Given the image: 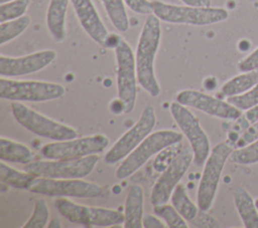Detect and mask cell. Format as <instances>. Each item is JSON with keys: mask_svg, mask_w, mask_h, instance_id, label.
Listing matches in <instances>:
<instances>
[{"mask_svg": "<svg viewBox=\"0 0 258 228\" xmlns=\"http://www.w3.org/2000/svg\"><path fill=\"white\" fill-rule=\"evenodd\" d=\"M48 227L49 228H60L61 227V221L58 217H53L49 222H48Z\"/></svg>", "mask_w": 258, "mask_h": 228, "instance_id": "f35d334b", "label": "cell"}, {"mask_svg": "<svg viewBox=\"0 0 258 228\" xmlns=\"http://www.w3.org/2000/svg\"><path fill=\"white\" fill-rule=\"evenodd\" d=\"M156 124V115L152 105H146L137 122L127 130L107 151L104 162L114 165L123 161L146 137H148Z\"/></svg>", "mask_w": 258, "mask_h": 228, "instance_id": "8fae6325", "label": "cell"}, {"mask_svg": "<svg viewBox=\"0 0 258 228\" xmlns=\"http://www.w3.org/2000/svg\"><path fill=\"white\" fill-rule=\"evenodd\" d=\"M257 140H258V121L255 122L247 130L244 131V133L237 140V142L234 146V149L246 147Z\"/></svg>", "mask_w": 258, "mask_h": 228, "instance_id": "d6a6232c", "label": "cell"}, {"mask_svg": "<svg viewBox=\"0 0 258 228\" xmlns=\"http://www.w3.org/2000/svg\"><path fill=\"white\" fill-rule=\"evenodd\" d=\"M169 111L192 149L195 165L198 167L203 166L212 149L210 139L202 128L199 119L187 106L176 100L170 103Z\"/></svg>", "mask_w": 258, "mask_h": 228, "instance_id": "30bf717a", "label": "cell"}, {"mask_svg": "<svg viewBox=\"0 0 258 228\" xmlns=\"http://www.w3.org/2000/svg\"><path fill=\"white\" fill-rule=\"evenodd\" d=\"M8 1H11V0H0V4L5 3V2H8Z\"/></svg>", "mask_w": 258, "mask_h": 228, "instance_id": "60d3db41", "label": "cell"}, {"mask_svg": "<svg viewBox=\"0 0 258 228\" xmlns=\"http://www.w3.org/2000/svg\"><path fill=\"white\" fill-rule=\"evenodd\" d=\"M49 218V208L43 199L35 201L32 214L22 225V228H43L47 225Z\"/></svg>", "mask_w": 258, "mask_h": 228, "instance_id": "f546056e", "label": "cell"}, {"mask_svg": "<svg viewBox=\"0 0 258 228\" xmlns=\"http://www.w3.org/2000/svg\"><path fill=\"white\" fill-rule=\"evenodd\" d=\"M258 83V69L241 72L227 80L220 89L224 97L242 94Z\"/></svg>", "mask_w": 258, "mask_h": 228, "instance_id": "7402d4cb", "label": "cell"}, {"mask_svg": "<svg viewBox=\"0 0 258 228\" xmlns=\"http://www.w3.org/2000/svg\"><path fill=\"white\" fill-rule=\"evenodd\" d=\"M10 108L15 121L36 136L53 142L66 141L78 137V132L73 127L56 122L32 109L21 101H13Z\"/></svg>", "mask_w": 258, "mask_h": 228, "instance_id": "5b68a950", "label": "cell"}, {"mask_svg": "<svg viewBox=\"0 0 258 228\" xmlns=\"http://www.w3.org/2000/svg\"><path fill=\"white\" fill-rule=\"evenodd\" d=\"M144 215V193L139 184L131 185L125 199L124 223L125 228H142Z\"/></svg>", "mask_w": 258, "mask_h": 228, "instance_id": "ac0fdd59", "label": "cell"}, {"mask_svg": "<svg viewBox=\"0 0 258 228\" xmlns=\"http://www.w3.org/2000/svg\"><path fill=\"white\" fill-rule=\"evenodd\" d=\"M185 5L190 6H211V0H181Z\"/></svg>", "mask_w": 258, "mask_h": 228, "instance_id": "74e56055", "label": "cell"}, {"mask_svg": "<svg viewBox=\"0 0 258 228\" xmlns=\"http://www.w3.org/2000/svg\"><path fill=\"white\" fill-rule=\"evenodd\" d=\"M56 58L52 49L39 50L24 56H0L1 77H16L37 72L48 66Z\"/></svg>", "mask_w": 258, "mask_h": 228, "instance_id": "2e32d148", "label": "cell"}, {"mask_svg": "<svg viewBox=\"0 0 258 228\" xmlns=\"http://www.w3.org/2000/svg\"><path fill=\"white\" fill-rule=\"evenodd\" d=\"M234 147L228 142L217 144L204 164V170L197 192V204L203 211H209L215 201L222 173Z\"/></svg>", "mask_w": 258, "mask_h": 228, "instance_id": "277c9868", "label": "cell"}, {"mask_svg": "<svg viewBox=\"0 0 258 228\" xmlns=\"http://www.w3.org/2000/svg\"><path fill=\"white\" fill-rule=\"evenodd\" d=\"M237 68L240 72L258 69V46L238 62Z\"/></svg>", "mask_w": 258, "mask_h": 228, "instance_id": "e575fe53", "label": "cell"}, {"mask_svg": "<svg viewBox=\"0 0 258 228\" xmlns=\"http://www.w3.org/2000/svg\"><path fill=\"white\" fill-rule=\"evenodd\" d=\"M71 0H50L46 12L47 29L56 42L66 38V18Z\"/></svg>", "mask_w": 258, "mask_h": 228, "instance_id": "d6986e66", "label": "cell"}, {"mask_svg": "<svg viewBox=\"0 0 258 228\" xmlns=\"http://www.w3.org/2000/svg\"><path fill=\"white\" fill-rule=\"evenodd\" d=\"M117 61V94L124 104V112H131L137 98V70L135 54L131 46L119 37L115 47Z\"/></svg>", "mask_w": 258, "mask_h": 228, "instance_id": "9c48e42d", "label": "cell"}, {"mask_svg": "<svg viewBox=\"0 0 258 228\" xmlns=\"http://www.w3.org/2000/svg\"><path fill=\"white\" fill-rule=\"evenodd\" d=\"M160 40V19L153 13L149 14L143 23L139 35L135 52V62L138 83L152 97L158 96L161 91L154 68Z\"/></svg>", "mask_w": 258, "mask_h": 228, "instance_id": "6da1fadb", "label": "cell"}, {"mask_svg": "<svg viewBox=\"0 0 258 228\" xmlns=\"http://www.w3.org/2000/svg\"><path fill=\"white\" fill-rule=\"evenodd\" d=\"M153 14L160 21L196 26L211 25L228 19L229 12L221 7L174 5L159 0L151 1Z\"/></svg>", "mask_w": 258, "mask_h": 228, "instance_id": "7a4b0ae2", "label": "cell"}, {"mask_svg": "<svg viewBox=\"0 0 258 228\" xmlns=\"http://www.w3.org/2000/svg\"><path fill=\"white\" fill-rule=\"evenodd\" d=\"M125 5L135 13L149 15L153 13L152 4L149 0H123Z\"/></svg>", "mask_w": 258, "mask_h": 228, "instance_id": "836d02e7", "label": "cell"}, {"mask_svg": "<svg viewBox=\"0 0 258 228\" xmlns=\"http://www.w3.org/2000/svg\"><path fill=\"white\" fill-rule=\"evenodd\" d=\"M101 1L114 27L120 32H126L129 28V19H128L124 1L123 0H101Z\"/></svg>", "mask_w": 258, "mask_h": 228, "instance_id": "d4e9b609", "label": "cell"}, {"mask_svg": "<svg viewBox=\"0 0 258 228\" xmlns=\"http://www.w3.org/2000/svg\"><path fill=\"white\" fill-rule=\"evenodd\" d=\"M64 93V86L56 82L0 78V97L11 101L43 102L57 99Z\"/></svg>", "mask_w": 258, "mask_h": 228, "instance_id": "52a82bcc", "label": "cell"}, {"mask_svg": "<svg viewBox=\"0 0 258 228\" xmlns=\"http://www.w3.org/2000/svg\"><path fill=\"white\" fill-rule=\"evenodd\" d=\"M78 20L85 32L98 44L106 47L109 32L92 0H71Z\"/></svg>", "mask_w": 258, "mask_h": 228, "instance_id": "e0dca14e", "label": "cell"}, {"mask_svg": "<svg viewBox=\"0 0 258 228\" xmlns=\"http://www.w3.org/2000/svg\"><path fill=\"white\" fill-rule=\"evenodd\" d=\"M255 206H256L257 211H258V198H256V199H255Z\"/></svg>", "mask_w": 258, "mask_h": 228, "instance_id": "ab89813d", "label": "cell"}, {"mask_svg": "<svg viewBox=\"0 0 258 228\" xmlns=\"http://www.w3.org/2000/svg\"><path fill=\"white\" fill-rule=\"evenodd\" d=\"M192 162V149L189 145H186L171 159L154 183L150 194V202L153 206L167 203L170 200L174 188L179 184Z\"/></svg>", "mask_w": 258, "mask_h": 228, "instance_id": "5bb4252c", "label": "cell"}, {"mask_svg": "<svg viewBox=\"0 0 258 228\" xmlns=\"http://www.w3.org/2000/svg\"><path fill=\"white\" fill-rule=\"evenodd\" d=\"M31 19L27 15H23L19 18L1 22L0 24V45L15 39L22 34L29 26Z\"/></svg>", "mask_w": 258, "mask_h": 228, "instance_id": "484cf974", "label": "cell"}, {"mask_svg": "<svg viewBox=\"0 0 258 228\" xmlns=\"http://www.w3.org/2000/svg\"><path fill=\"white\" fill-rule=\"evenodd\" d=\"M175 100L187 107L226 121H236L242 113V110L229 101L195 89L180 90L176 94Z\"/></svg>", "mask_w": 258, "mask_h": 228, "instance_id": "9a60e30c", "label": "cell"}, {"mask_svg": "<svg viewBox=\"0 0 258 228\" xmlns=\"http://www.w3.org/2000/svg\"><path fill=\"white\" fill-rule=\"evenodd\" d=\"M233 199L238 214L246 228H258V211L255 206V200L249 192L238 186L233 192Z\"/></svg>", "mask_w": 258, "mask_h": 228, "instance_id": "ffe728a7", "label": "cell"}, {"mask_svg": "<svg viewBox=\"0 0 258 228\" xmlns=\"http://www.w3.org/2000/svg\"><path fill=\"white\" fill-rule=\"evenodd\" d=\"M229 160L238 165H253L258 163V140L253 142L252 144L239 148L234 149L232 152Z\"/></svg>", "mask_w": 258, "mask_h": 228, "instance_id": "4dcf8cb0", "label": "cell"}, {"mask_svg": "<svg viewBox=\"0 0 258 228\" xmlns=\"http://www.w3.org/2000/svg\"><path fill=\"white\" fill-rule=\"evenodd\" d=\"M54 206L71 223L87 227H111L124 223V213L118 210L87 206L66 198H57Z\"/></svg>", "mask_w": 258, "mask_h": 228, "instance_id": "ba28073f", "label": "cell"}, {"mask_svg": "<svg viewBox=\"0 0 258 228\" xmlns=\"http://www.w3.org/2000/svg\"><path fill=\"white\" fill-rule=\"evenodd\" d=\"M29 192L56 198H97L103 193V189L96 183L83 179H49L36 177Z\"/></svg>", "mask_w": 258, "mask_h": 228, "instance_id": "4fadbf2b", "label": "cell"}, {"mask_svg": "<svg viewBox=\"0 0 258 228\" xmlns=\"http://www.w3.org/2000/svg\"><path fill=\"white\" fill-rule=\"evenodd\" d=\"M33 151L26 145L14 140L0 138V160L10 163L27 165L34 161Z\"/></svg>", "mask_w": 258, "mask_h": 228, "instance_id": "44dd1931", "label": "cell"}, {"mask_svg": "<svg viewBox=\"0 0 258 228\" xmlns=\"http://www.w3.org/2000/svg\"><path fill=\"white\" fill-rule=\"evenodd\" d=\"M35 178V176L26 171H19L4 161L0 162V181L7 186L19 190H28Z\"/></svg>", "mask_w": 258, "mask_h": 228, "instance_id": "603a6c76", "label": "cell"}, {"mask_svg": "<svg viewBox=\"0 0 258 228\" xmlns=\"http://www.w3.org/2000/svg\"><path fill=\"white\" fill-rule=\"evenodd\" d=\"M183 134L172 130H159L146 137L119 165L115 171L118 180H124L139 170L152 156L180 143Z\"/></svg>", "mask_w": 258, "mask_h": 228, "instance_id": "3957f363", "label": "cell"}, {"mask_svg": "<svg viewBox=\"0 0 258 228\" xmlns=\"http://www.w3.org/2000/svg\"><path fill=\"white\" fill-rule=\"evenodd\" d=\"M170 202L187 222L191 221L200 211L198 204L189 198L184 185L180 183L174 188L170 196Z\"/></svg>", "mask_w": 258, "mask_h": 228, "instance_id": "cb8c5ba5", "label": "cell"}, {"mask_svg": "<svg viewBox=\"0 0 258 228\" xmlns=\"http://www.w3.org/2000/svg\"><path fill=\"white\" fill-rule=\"evenodd\" d=\"M110 140L102 134L74 138L66 141H55L44 145L40 154L45 159H79L98 155L105 151Z\"/></svg>", "mask_w": 258, "mask_h": 228, "instance_id": "7c38bea8", "label": "cell"}, {"mask_svg": "<svg viewBox=\"0 0 258 228\" xmlns=\"http://www.w3.org/2000/svg\"><path fill=\"white\" fill-rule=\"evenodd\" d=\"M142 225L143 228H164L166 224L164 221L161 220L160 217L157 215H152L150 213H144L142 218Z\"/></svg>", "mask_w": 258, "mask_h": 228, "instance_id": "8d00e7d4", "label": "cell"}, {"mask_svg": "<svg viewBox=\"0 0 258 228\" xmlns=\"http://www.w3.org/2000/svg\"><path fill=\"white\" fill-rule=\"evenodd\" d=\"M257 121H258V104L246 109L245 112L241 113V116L235 121V124L233 125L232 130L229 132L227 142L234 147L237 140L244 133V131L247 130L251 125H253Z\"/></svg>", "mask_w": 258, "mask_h": 228, "instance_id": "4316f807", "label": "cell"}, {"mask_svg": "<svg viewBox=\"0 0 258 228\" xmlns=\"http://www.w3.org/2000/svg\"><path fill=\"white\" fill-rule=\"evenodd\" d=\"M98 162V155L79 159L34 160L25 165L24 171L40 178L83 179L93 172Z\"/></svg>", "mask_w": 258, "mask_h": 228, "instance_id": "8992f818", "label": "cell"}, {"mask_svg": "<svg viewBox=\"0 0 258 228\" xmlns=\"http://www.w3.org/2000/svg\"><path fill=\"white\" fill-rule=\"evenodd\" d=\"M240 110H246L258 104V83L248 91L234 96H229L226 99Z\"/></svg>", "mask_w": 258, "mask_h": 228, "instance_id": "1f68e13d", "label": "cell"}, {"mask_svg": "<svg viewBox=\"0 0 258 228\" xmlns=\"http://www.w3.org/2000/svg\"><path fill=\"white\" fill-rule=\"evenodd\" d=\"M189 223H192V225L197 227H219L218 221L209 215L207 211H203L201 209L198 215L191 221H189Z\"/></svg>", "mask_w": 258, "mask_h": 228, "instance_id": "d590c367", "label": "cell"}, {"mask_svg": "<svg viewBox=\"0 0 258 228\" xmlns=\"http://www.w3.org/2000/svg\"><path fill=\"white\" fill-rule=\"evenodd\" d=\"M153 212L160 217L166 227L169 228H187V221L178 213V211L171 204H160L153 206Z\"/></svg>", "mask_w": 258, "mask_h": 228, "instance_id": "83f0119b", "label": "cell"}, {"mask_svg": "<svg viewBox=\"0 0 258 228\" xmlns=\"http://www.w3.org/2000/svg\"><path fill=\"white\" fill-rule=\"evenodd\" d=\"M30 0H11L0 4V22L13 20L25 15Z\"/></svg>", "mask_w": 258, "mask_h": 228, "instance_id": "f1b7e54d", "label": "cell"}]
</instances>
